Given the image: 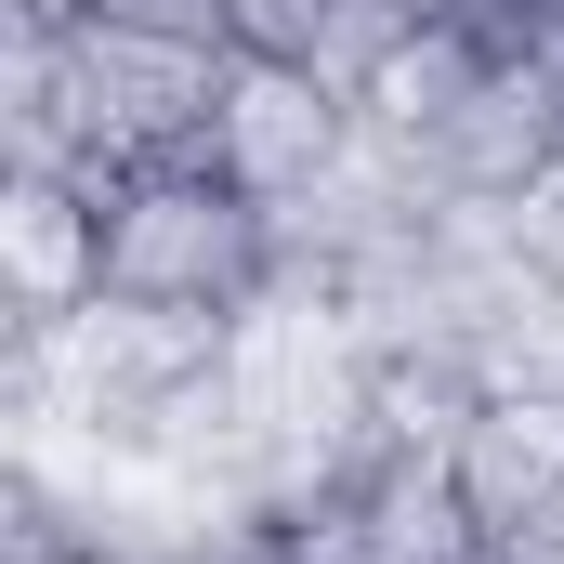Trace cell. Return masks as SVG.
Instances as JSON below:
<instances>
[{"mask_svg":"<svg viewBox=\"0 0 564 564\" xmlns=\"http://www.w3.org/2000/svg\"><path fill=\"white\" fill-rule=\"evenodd\" d=\"M106 289L197 302V315H250L276 289V210L237 197L210 158H144V171L106 184Z\"/></svg>","mask_w":564,"mask_h":564,"instance_id":"1","label":"cell"},{"mask_svg":"<svg viewBox=\"0 0 564 564\" xmlns=\"http://www.w3.org/2000/svg\"><path fill=\"white\" fill-rule=\"evenodd\" d=\"M224 40H171V26H119V13H79L66 26V106H79V184L106 197L144 158H197L210 106H224Z\"/></svg>","mask_w":564,"mask_h":564,"instance_id":"2","label":"cell"},{"mask_svg":"<svg viewBox=\"0 0 564 564\" xmlns=\"http://www.w3.org/2000/svg\"><path fill=\"white\" fill-rule=\"evenodd\" d=\"M341 144H355V93H328L315 66H289V53H237L224 66V106H210V171L237 184V197H302V184H328L341 171Z\"/></svg>","mask_w":564,"mask_h":564,"instance_id":"3","label":"cell"},{"mask_svg":"<svg viewBox=\"0 0 564 564\" xmlns=\"http://www.w3.org/2000/svg\"><path fill=\"white\" fill-rule=\"evenodd\" d=\"M564 171V106H552V53H499L486 79H473V106L446 119L433 144V197H525V184H552Z\"/></svg>","mask_w":564,"mask_h":564,"instance_id":"4","label":"cell"},{"mask_svg":"<svg viewBox=\"0 0 564 564\" xmlns=\"http://www.w3.org/2000/svg\"><path fill=\"white\" fill-rule=\"evenodd\" d=\"M0 276H13V328H53L106 289V197L79 171H0Z\"/></svg>","mask_w":564,"mask_h":564,"instance_id":"5","label":"cell"},{"mask_svg":"<svg viewBox=\"0 0 564 564\" xmlns=\"http://www.w3.org/2000/svg\"><path fill=\"white\" fill-rule=\"evenodd\" d=\"M446 473H459V499H473L486 539L564 512V381H499L473 408V433L446 446Z\"/></svg>","mask_w":564,"mask_h":564,"instance_id":"6","label":"cell"},{"mask_svg":"<svg viewBox=\"0 0 564 564\" xmlns=\"http://www.w3.org/2000/svg\"><path fill=\"white\" fill-rule=\"evenodd\" d=\"M499 53H512V40H486V26H446V13H421V26H408V40H394L381 66H368L355 119H368V132H394V144H408V158L433 171V144H446V119L473 106V79H486Z\"/></svg>","mask_w":564,"mask_h":564,"instance_id":"7","label":"cell"},{"mask_svg":"<svg viewBox=\"0 0 564 564\" xmlns=\"http://www.w3.org/2000/svg\"><path fill=\"white\" fill-rule=\"evenodd\" d=\"M355 499H368L381 564H486V525H473V499H459L446 459H381Z\"/></svg>","mask_w":564,"mask_h":564,"instance_id":"8","label":"cell"},{"mask_svg":"<svg viewBox=\"0 0 564 564\" xmlns=\"http://www.w3.org/2000/svg\"><path fill=\"white\" fill-rule=\"evenodd\" d=\"M276 564H381V539H368V499H355V486L289 499V512H276Z\"/></svg>","mask_w":564,"mask_h":564,"instance_id":"9","label":"cell"},{"mask_svg":"<svg viewBox=\"0 0 564 564\" xmlns=\"http://www.w3.org/2000/svg\"><path fill=\"white\" fill-rule=\"evenodd\" d=\"M328 13H341V0H237V53H289V66H315Z\"/></svg>","mask_w":564,"mask_h":564,"instance_id":"10","label":"cell"},{"mask_svg":"<svg viewBox=\"0 0 564 564\" xmlns=\"http://www.w3.org/2000/svg\"><path fill=\"white\" fill-rule=\"evenodd\" d=\"M93 13H119V26H171V40H224V53H237V0H93Z\"/></svg>","mask_w":564,"mask_h":564,"instance_id":"11","label":"cell"},{"mask_svg":"<svg viewBox=\"0 0 564 564\" xmlns=\"http://www.w3.org/2000/svg\"><path fill=\"white\" fill-rule=\"evenodd\" d=\"M512 237H525V263H539V276L564 289V171H552V184H525V197H512Z\"/></svg>","mask_w":564,"mask_h":564,"instance_id":"12","label":"cell"},{"mask_svg":"<svg viewBox=\"0 0 564 564\" xmlns=\"http://www.w3.org/2000/svg\"><path fill=\"white\" fill-rule=\"evenodd\" d=\"M486 564H564V512H539V525H499V539H486Z\"/></svg>","mask_w":564,"mask_h":564,"instance_id":"13","label":"cell"},{"mask_svg":"<svg viewBox=\"0 0 564 564\" xmlns=\"http://www.w3.org/2000/svg\"><path fill=\"white\" fill-rule=\"evenodd\" d=\"M79 13H93V0H0V26H40V40H66Z\"/></svg>","mask_w":564,"mask_h":564,"instance_id":"14","label":"cell"},{"mask_svg":"<svg viewBox=\"0 0 564 564\" xmlns=\"http://www.w3.org/2000/svg\"><path fill=\"white\" fill-rule=\"evenodd\" d=\"M106 564H171V552H106Z\"/></svg>","mask_w":564,"mask_h":564,"instance_id":"15","label":"cell"},{"mask_svg":"<svg viewBox=\"0 0 564 564\" xmlns=\"http://www.w3.org/2000/svg\"><path fill=\"white\" fill-rule=\"evenodd\" d=\"M552 106H564V66H552Z\"/></svg>","mask_w":564,"mask_h":564,"instance_id":"16","label":"cell"}]
</instances>
